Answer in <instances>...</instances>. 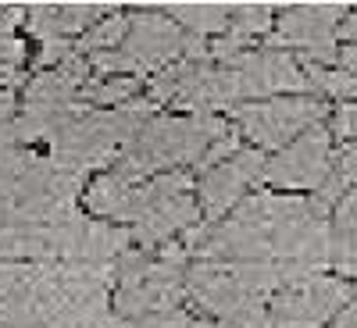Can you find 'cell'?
Instances as JSON below:
<instances>
[{"label":"cell","instance_id":"cell-14","mask_svg":"<svg viewBox=\"0 0 357 328\" xmlns=\"http://www.w3.org/2000/svg\"><path fill=\"white\" fill-rule=\"evenodd\" d=\"M329 132H336V136L347 139V143L357 139V104H340V107H336Z\"/></svg>","mask_w":357,"mask_h":328},{"label":"cell","instance_id":"cell-17","mask_svg":"<svg viewBox=\"0 0 357 328\" xmlns=\"http://www.w3.org/2000/svg\"><path fill=\"white\" fill-rule=\"evenodd\" d=\"M11 114H15V97L11 89H0V132L11 125Z\"/></svg>","mask_w":357,"mask_h":328},{"label":"cell","instance_id":"cell-10","mask_svg":"<svg viewBox=\"0 0 357 328\" xmlns=\"http://www.w3.org/2000/svg\"><path fill=\"white\" fill-rule=\"evenodd\" d=\"M136 86H139V79H111V82H104V86H86V100L89 104H104V107H114V104H129V97L136 93Z\"/></svg>","mask_w":357,"mask_h":328},{"label":"cell","instance_id":"cell-15","mask_svg":"<svg viewBox=\"0 0 357 328\" xmlns=\"http://www.w3.org/2000/svg\"><path fill=\"white\" fill-rule=\"evenodd\" d=\"M72 57V43L68 40H47L43 50H40V65H57V61H68Z\"/></svg>","mask_w":357,"mask_h":328},{"label":"cell","instance_id":"cell-13","mask_svg":"<svg viewBox=\"0 0 357 328\" xmlns=\"http://www.w3.org/2000/svg\"><path fill=\"white\" fill-rule=\"evenodd\" d=\"M225 328H275V325H272V314L264 311V300H254V304H247L236 318H229Z\"/></svg>","mask_w":357,"mask_h":328},{"label":"cell","instance_id":"cell-20","mask_svg":"<svg viewBox=\"0 0 357 328\" xmlns=\"http://www.w3.org/2000/svg\"><path fill=\"white\" fill-rule=\"evenodd\" d=\"M340 61L347 65V72H357V43H350V47L340 50Z\"/></svg>","mask_w":357,"mask_h":328},{"label":"cell","instance_id":"cell-18","mask_svg":"<svg viewBox=\"0 0 357 328\" xmlns=\"http://www.w3.org/2000/svg\"><path fill=\"white\" fill-rule=\"evenodd\" d=\"M336 36H340V40H347V43H357V11H350V15L340 22Z\"/></svg>","mask_w":357,"mask_h":328},{"label":"cell","instance_id":"cell-16","mask_svg":"<svg viewBox=\"0 0 357 328\" xmlns=\"http://www.w3.org/2000/svg\"><path fill=\"white\" fill-rule=\"evenodd\" d=\"M325 328H357V300L350 304V307H343L329 325H325Z\"/></svg>","mask_w":357,"mask_h":328},{"label":"cell","instance_id":"cell-12","mask_svg":"<svg viewBox=\"0 0 357 328\" xmlns=\"http://www.w3.org/2000/svg\"><path fill=\"white\" fill-rule=\"evenodd\" d=\"M29 33H33L36 40H65L61 33H57V4H36L29 8Z\"/></svg>","mask_w":357,"mask_h":328},{"label":"cell","instance_id":"cell-11","mask_svg":"<svg viewBox=\"0 0 357 328\" xmlns=\"http://www.w3.org/2000/svg\"><path fill=\"white\" fill-rule=\"evenodd\" d=\"M232 15H236V18H232L236 33L254 36V33H264V29H272V15H275V8H268V4H236Z\"/></svg>","mask_w":357,"mask_h":328},{"label":"cell","instance_id":"cell-7","mask_svg":"<svg viewBox=\"0 0 357 328\" xmlns=\"http://www.w3.org/2000/svg\"><path fill=\"white\" fill-rule=\"evenodd\" d=\"M165 15H175L178 25H186L193 36H211V33H225L232 25V8L229 4H168L158 8Z\"/></svg>","mask_w":357,"mask_h":328},{"label":"cell","instance_id":"cell-8","mask_svg":"<svg viewBox=\"0 0 357 328\" xmlns=\"http://www.w3.org/2000/svg\"><path fill=\"white\" fill-rule=\"evenodd\" d=\"M129 33H132V18L129 15H114V18H104V22H97L89 33L82 36V43H79V50H86V54H107V50H122V43L129 40Z\"/></svg>","mask_w":357,"mask_h":328},{"label":"cell","instance_id":"cell-9","mask_svg":"<svg viewBox=\"0 0 357 328\" xmlns=\"http://www.w3.org/2000/svg\"><path fill=\"white\" fill-rule=\"evenodd\" d=\"M114 11L107 4H57V33L68 40V33H79L89 22H97V15Z\"/></svg>","mask_w":357,"mask_h":328},{"label":"cell","instance_id":"cell-4","mask_svg":"<svg viewBox=\"0 0 357 328\" xmlns=\"http://www.w3.org/2000/svg\"><path fill=\"white\" fill-rule=\"evenodd\" d=\"M240 72L243 79V93L247 97H272V93H301L307 89L304 68L293 61L286 50H247L243 57H236L229 65Z\"/></svg>","mask_w":357,"mask_h":328},{"label":"cell","instance_id":"cell-2","mask_svg":"<svg viewBox=\"0 0 357 328\" xmlns=\"http://www.w3.org/2000/svg\"><path fill=\"white\" fill-rule=\"evenodd\" d=\"M333 175L329 161V129L314 125L301 139H293L279 157L268 161L261 182L282 186V189H321V182Z\"/></svg>","mask_w":357,"mask_h":328},{"label":"cell","instance_id":"cell-6","mask_svg":"<svg viewBox=\"0 0 357 328\" xmlns=\"http://www.w3.org/2000/svg\"><path fill=\"white\" fill-rule=\"evenodd\" d=\"M197 218H200V207L193 203L190 193H186V196H172V200H158L151 211L136 221L132 240H136L139 247H154V243L168 240L172 232L190 228Z\"/></svg>","mask_w":357,"mask_h":328},{"label":"cell","instance_id":"cell-5","mask_svg":"<svg viewBox=\"0 0 357 328\" xmlns=\"http://www.w3.org/2000/svg\"><path fill=\"white\" fill-rule=\"evenodd\" d=\"M186 47V36L178 33L172 18H161L158 8L151 15H132V33L122 43V50L139 65V72H154L168 61H175Z\"/></svg>","mask_w":357,"mask_h":328},{"label":"cell","instance_id":"cell-19","mask_svg":"<svg viewBox=\"0 0 357 328\" xmlns=\"http://www.w3.org/2000/svg\"><path fill=\"white\" fill-rule=\"evenodd\" d=\"M18 82H22L18 68H15V65H4V61H0V89H11V86H18Z\"/></svg>","mask_w":357,"mask_h":328},{"label":"cell","instance_id":"cell-3","mask_svg":"<svg viewBox=\"0 0 357 328\" xmlns=\"http://www.w3.org/2000/svg\"><path fill=\"white\" fill-rule=\"evenodd\" d=\"M264 168H268V161H264L261 150H240L232 161L204 171V178H200V207H204V214L215 221L225 211H232V207L243 200L247 186L261 182Z\"/></svg>","mask_w":357,"mask_h":328},{"label":"cell","instance_id":"cell-21","mask_svg":"<svg viewBox=\"0 0 357 328\" xmlns=\"http://www.w3.org/2000/svg\"><path fill=\"white\" fill-rule=\"evenodd\" d=\"M190 328H215V325H211V321H193Z\"/></svg>","mask_w":357,"mask_h":328},{"label":"cell","instance_id":"cell-1","mask_svg":"<svg viewBox=\"0 0 357 328\" xmlns=\"http://www.w3.org/2000/svg\"><path fill=\"white\" fill-rule=\"evenodd\" d=\"M325 104L311 97H289V100H264V104H243L236 107V122L243 132L261 146V150H286L293 139H301L307 129L321 125Z\"/></svg>","mask_w":357,"mask_h":328}]
</instances>
